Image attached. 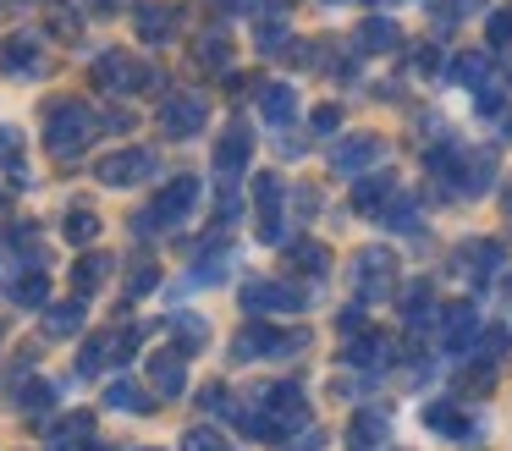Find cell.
I'll list each match as a JSON object with an SVG mask.
<instances>
[{
	"label": "cell",
	"instance_id": "32",
	"mask_svg": "<svg viewBox=\"0 0 512 451\" xmlns=\"http://www.w3.org/2000/svg\"><path fill=\"white\" fill-rule=\"evenodd\" d=\"M336 121H342V116H336V110H331V105H325V110H320V116H314V127H320V132H331V127H336Z\"/></svg>",
	"mask_w": 512,
	"mask_h": 451
},
{
	"label": "cell",
	"instance_id": "19",
	"mask_svg": "<svg viewBox=\"0 0 512 451\" xmlns=\"http://www.w3.org/2000/svg\"><path fill=\"white\" fill-rule=\"evenodd\" d=\"M353 440H358V446H375V440H386V418H380V413H358Z\"/></svg>",
	"mask_w": 512,
	"mask_h": 451
},
{
	"label": "cell",
	"instance_id": "25",
	"mask_svg": "<svg viewBox=\"0 0 512 451\" xmlns=\"http://www.w3.org/2000/svg\"><path fill=\"white\" fill-rule=\"evenodd\" d=\"M182 451H226V446H221V435H215V429H188Z\"/></svg>",
	"mask_w": 512,
	"mask_h": 451
},
{
	"label": "cell",
	"instance_id": "23",
	"mask_svg": "<svg viewBox=\"0 0 512 451\" xmlns=\"http://www.w3.org/2000/svg\"><path fill=\"white\" fill-rule=\"evenodd\" d=\"M347 358H353V363H386V347H380V336H364V341L347 347Z\"/></svg>",
	"mask_w": 512,
	"mask_h": 451
},
{
	"label": "cell",
	"instance_id": "15",
	"mask_svg": "<svg viewBox=\"0 0 512 451\" xmlns=\"http://www.w3.org/2000/svg\"><path fill=\"white\" fill-rule=\"evenodd\" d=\"M259 99H265V116H270V121H287L292 110H298V99H292V88H287V83H270Z\"/></svg>",
	"mask_w": 512,
	"mask_h": 451
},
{
	"label": "cell",
	"instance_id": "9",
	"mask_svg": "<svg viewBox=\"0 0 512 451\" xmlns=\"http://www.w3.org/2000/svg\"><path fill=\"white\" fill-rule=\"evenodd\" d=\"M369 160H380V138H347L342 149H336V171H364Z\"/></svg>",
	"mask_w": 512,
	"mask_h": 451
},
{
	"label": "cell",
	"instance_id": "16",
	"mask_svg": "<svg viewBox=\"0 0 512 451\" xmlns=\"http://www.w3.org/2000/svg\"><path fill=\"white\" fill-rule=\"evenodd\" d=\"M83 435H89V413H78V418H67V424H56V435H50V451H72Z\"/></svg>",
	"mask_w": 512,
	"mask_h": 451
},
{
	"label": "cell",
	"instance_id": "12",
	"mask_svg": "<svg viewBox=\"0 0 512 451\" xmlns=\"http://www.w3.org/2000/svg\"><path fill=\"white\" fill-rule=\"evenodd\" d=\"M0 61H6V72H39V44L34 39H12Z\"/></svg>",
	"mask_w": 512,
	"mask_h": 451
},
{
	"label": "cell",
	"instance_id": "13",
	"mask_svg": "<svg viewBox=\"0 0 512 451\" xmlns=\"http://www.w3.org/2000/svg\"><path fill=\"white\" fill-rule=\"evenodd\" d=\"M171 22H177V11H171V6H144V11H138L144 39H171Z\"/></svg>",
	"mask_w": 512,
	"mask_h": 451
},
{
	"label": "cell",
	"instance_id": "3",
	"mask_svg": "<svg viewBox=\"0 0 512 451\" xmlns=\"http://www.w3.org/2000/svg\"><path fill=\"white\" fill-rule=\"evenodd\" d=\"M193 198H199V182H193V176H182V182H171L166 193L155 198V209L144 215V226H177V220L188 215V204H193Z\"/></svg>",
	"mask_w": 512,
	"mask_h": 451
},
{
	"label": "cell",
	"instance_id": "6",
	"mask_svg": "<svg viewBox=\"0 0 512 451\" xmlns=\"http://www.w3.org/2000/svg\"><path fill=\"white\" fill-rule=\"evenodd\" d=\"M160 121H166L171 138H188V132H199V121H204V99H199V94H177V99H166Z\"/></svg>",
	"mask_w": 512,
	"mask_h": 451
},
{
	"label": "cell",
	"instance_id": "28",
	"mask_svg": "<svg viewBox=\"0 0 512 451\" xmlns=\"http://www.w3.org/2000/svg\"><path fill=\"white\" fill-rule=\"evenodd\" d=\"M226 55H232V50H226V39H199V61L204 66H226Z\"/></svg>",
	"mask_w": 512,
	"mask_h": 451
},
{
	"label": "cell",
	"instance_id": "30",
	"mask_svg": "<svg viewBox=\"0 0 512 451\" xmlns=\"http://www.w3.org/2000/svg\"><path fill=\"white\" fill-rule=\"evenodd\" d=\"M490 39H496V44H507V39H512V6L490 17Z\"/></svg>",
	"mask_w": 512,
	"mask_h": 451
},
{
	"label": "cell",
	"instance_id": "17",
	"mask_svg": "<svg viewBox=\"0 0 512 451\" xmlns=\"http://www.w3.org/2000/svg\"><path fill=\"white\" fill-rule=\"evenodd\" d=\"M94 237H100V215H89V209L67 215V242H94Z\"/></svg>",
	"mask_w": 512,
	"mask_h": 451
},
{
	"label": "cell",
	"instance_id": "14",
	"mask_svg": "<svg viewBox=\"0 0 512 451\" xmlns=\"http://www.w3.org/2000/svg\"><path fill=\"white\" fill-rule=\"evenodd\" d=\"M78 325H83V303H61V308H50V314H45L50 336H72Z\"/></svg>",
	"mask_w": 512,
	"mask_h": 451
},
{
	"label": "cell",
	"instance_id": "20",
	"mask_svg": "<svg viewBox=\"0 0 512 451\" xmlns=\"http://www.w3.org/2000/svg\"><path fill=\"white\" fill-rule=\"evenodd\" d=\"M364 50H397V28L391 22H364Z\"/></svg>",
	"mask_w": 512,
	"mask_h": 451
},
{
	"label": "cell",
	"instance_id": "1",
	"mask_svg": "<svg viewBox=\"0 0 512 451\" xmlns=\"http://www.w3.org/2000/svg\"><path fill=\"white\" fill-rule=\"evenodd\" d=\"M89 138H94V110L83 105V99H61V105L50 110V127H45L50 154H56V160H67V154H78Z\"/></svg>",
	"mask_w": 512,
	"mask_h": 451
},
{
	"label": "cell",
	"instance_id": "29",
	"mask_svg": "<svg viewBox=\"0 0 512 451\" xmlns=\"http://www.w3.org/2000/svg\"><path fill=\"white\" fill-rule=\"evenodd\" d=\"M292 259H298L303 270H325V253L314 248V242H298V248H292Z\"/></svg>",
	"mask_w": 512,
	"mask_h": 451
},
{
	"label": "cell",
	"instance_id": "11",
	"mask_svg": "<svg viewBox=\"0 0 512 451\" xmlns=\"http://www.w3.org/2000/svg\"><path fill=\"white\" fill-rule=\"evenodd\" d=\"M468 336H474V303H452L446 308V341L468 347Z\"/></svg>",
	"mask_w": 512,
	"mask_h": 451
},
{
	"label": "cell",
	"instance_id": "33",
	"mask_svg": "<svg viewBox=\"0 0 512 451\" xmlns=\"http://www.w3.org/2000/svg\"><path fill=\"white\" fill-rule=\"evenodd\" d=\"M215 6H221V11H237V6H248V0H215Z\"/></svg>",
	"mask_w": 512,
	"mask_h": 451
},
{
	"label": "cell",
	"instance_id": "18",
	"mask_svg": "<svg viewBox=\"0 0 512 451\" xmlns=\"http://www.w3.org/2000/svg\"><path fill=\"white\" fill-rule=\"evenodd\" d=\"M105 402H111V407H127V413H144V407H149V396H138L127 380H116L111 391H105Z\"/></svg>",
	"mask_w": 512,
	"mask_h": 451
},
{
	"label": "cell",
	"instance_id": "4",
	"mask_svg": "<svg viewBox=\"0 0 512 451\" xmlns=\"http://www.w3.org/2000/svg\"><path fill=\"white\" fill-rule=\"evenodd\" d=\"M149 171H155V154H149V149H127V154H111V160L100 165V182L133 187V182H144Z\"/></svg>",
	"mask_w": 512,
	"mask_h": 451
},
{
	"label": "cell",
	"instance_id": "27",
	"mask_svg": "<svg viewBox=\"0 0 512 451\" xmlns=\"http://www.w3.org/2000/svg\"><path fill=\"white\" fill-rule=\"evenodd\" d=\"M50 402H56V385H45V380H34V391H23L28 413H39V407H50Z\"/></svg>",
	"mask_w": 512,
	"mask_h": 451
},
{
	"label": "cell",
	"instance_id": "5",
	"mask_svg": "<svg viewBox=\"0 0 512 451\" xmlns=\"http://www.w3.org/2000/svg\"><path fill=\"white\" fill-rule=\"evenodd\" d=\"M94 72H100L105 88H155V72H149V66H133L127 55H100Z\"/></svg>",
	"mask_w": 512,
	"mask_h": 451
},
{
	"label": "cell",
	"instance_id": "2",
	"mask_svg": "<svg viewBox=\"0 0 512 451\" xmlns=\"http://www.w3.org/2000/svg\"><path fill=\"white\" fill-rule=\"evenodd\" d=\"M243 308H254V314H292V308H303V297H298V286H281V281H248Z\"/></svg>",
	"mask_w": 512,
	"mask_h": 451
},
{
	"label": "cell",
	"instance_id": "21",
	"mask_svg": "<svg viewBox=\"0 0 512 451\" xmlns=\"http://www.w3.org/2000/svg\"><path fill=\"white\" fill-rule=\"evenodd\" d=\"M12 297H17V303H23V308H39V303H45V275H23Z\"/></svg>",
	"mask_w": 512,
	"mask_h": 451
},
{
	"label": "cell",
	"instance_id": "8",
	"mask_svg": "<svg viewBox=\"0 0 512 451\" xmlns=\"http://www.w3.org/2000/svg\"><path fill=\"white\" fill-rule=\"evenodd\" d=\"M248 154H254V138H248V127H232V132L221 138V149H215V165L232 176V171H243Z\"/></svg>",
	"mask_w": 512,
	"mask_h": 451
},
{
	"label": "cell",
	"instance_id": "26",
	"mask_svg": "<svg viewBox=\"0 0 512 451\" xmlns=\"http://www.w3.org/2000/svg\"><path fill=\"white\" fill-rule=\"evenodd\" d=\"M386 187H391L386 176H375V182H364V187H358V193H353V204H358V209H375V204H380V193H386Z\"/></svg>",
	"mask_w": 512,
	"mask_h": 451
},
{
	"label": "cell",
	"instance_id": "22",
	"mask_svg": "<svg viewBox=\"0 0 512 451\" xmlns=\"http://www.w3.org/2000/svg\"><path fill=\"white\" fill-rule=\"evenodd\" d=\"M424 418H430V424L441 429V435H468V418H457L452 407H430Z\"/></svg>",
	"mask_w": 512,
	"mask_h": 451
},
{
	"label": "cell",
	"instance_id": "31",
	"mask_svg": "<svg viewBox=\"0 0 512 451\" xmlns=\"http://www.w3.org/2000/svg\"><path fill=\"white\" fill-rule=\"evenodd\" d=\"M149 286H155V264H138V270H133V281H127V292H149Z\"/></svg>",
	"mask_w": 512,
	"mask_h": 451
},
{
	"label": "cell",
	"instance_id": "7",
	"mask_svg": "<svg viewBox=\"0 0 512 451\" xmlns=\"http://www.w3.org/2000/svg\"><path fill=\"white\" fill-rule=\"evenodd\" d=\"M149 380H155L166 396H177L182 385H188V374H182V352H155V358H149Z\"/></svg>",
	"mask_w": 512,
	"mask_h": 451
},
{
	"label": "cell",
	"instance_id": "10",
	"mask_svg": "<svg viewBox=\"0 0 512 451\" xmlns=\"http://www.w3.org/2000/svg\"><path fill=\"white\" fill-rule=\"evenodd\" d=\"M105 275H111V259H105V253H89V259H78V270H72V286H78V292L89 297L94 286L105 281Z\"/></svg>",
	"mask_w": 512,
	"mask_h": 451
},
{
	"label": "cell",
	"instance_id": "24",
	"mask_svg": "<svg viewBox=\"0 0 512 451\" xmlns=\"http://www.w3.org/2000/svg\"><path fill=\"white\" fill-rule=\"evenodd\" d=\"M485 55H463V61H457L452 66V72H457V83H468V88H474V83H485Z\"/></svg>",
	"mask_w": 512,
	"mask_h": 451
}]
</instances>
